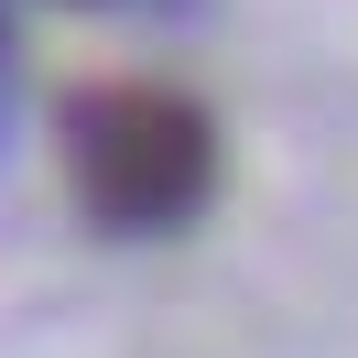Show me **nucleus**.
Listing matches in <instances>:
<instances>
[{
	"label": "nucleus",
	"mask_w": 358,
	"mask_h": 358,
	"mask_svg": "<svg viewBox=\"0 0 358 358\" xmlns=\"http://www.w3.org/2000/svg\"><path fill=\"white\" fill-rule=\"evenodd\" d=\"M66 141H76V196L109 228H174L217 185V131L174 87H98V98H76Z\"/></svg>",
	"instance_id": "1"
}]
</instances>
